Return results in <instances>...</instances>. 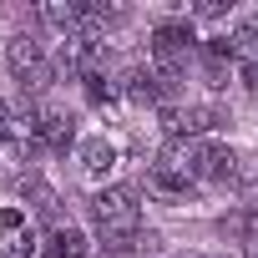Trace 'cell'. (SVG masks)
Masks as SVG:
<instances>
[{"label": "cell", "instance_id": "6", "mask_svg": "<svg viewBox=\"0 0 258 258\" xmlns=\"http://www.w3.org/2000/svg\"><path fill=\"white\" fill-rule=\"evenodd\" d=\"M147 187L162 192V198H187L192 192V172L182 167V157H157L147 167Z\"/></svg>", "mask_w": 258, "mask_h": 258}, {"label": "cell", "instance_id": "11", "mask_svg": "<svg viewBox=\"0 0 258 258\" xmlns=\"http://www.w3.org/2000/svg\"><path fill=\"white\" fill-rule=\"evenodd\" d=\"M111 162H116V147H111L106 137L81 142V172H86V177H106V172H111Z\"/></svg>", "mask_w": 258, "mask_h": 258}, {"label": "cell", "instance_id": "15", "mask_svg": "<svg viewBox=\"0 0 258 258\" xmlns=\"http://www.w3.org/2000/svg\"><path fill=\"white\" fill-rule=\"evenodd\" d=\"M21 223H26V213H21V208H0V228H6V233H11V228H21Z\"/></svg>", "mask_w": 258, "mask_h": 258}, {"label": "cell", "instance_id": "3", "mask_svg": "<svg viewBox=\"0 0 258 258\" xmlns=\"http://www.w3.org/2000/svg\"><path fill=\"white\" fill-rule=\"evenodd\" d=\"M6 61H11L21 91H31V96H46V91H51L56 66H51V56H46V46H41L36 36H16V41L6 46Z\"/></svg>", "mask_w": 258, "mask_h": 258}, {"label": "cell", "instance_id": "4", "mask_svg": "<svg viewBox=\"0 0 258 258\" xmlns=\"http://www.w3.org/2000/svg\"><path fill=\"white\" fill-rule=\"evenodd\" d=\"M177 157H182V167L192 172V182H233V177H238V157H233V147H223V142H187Z\"/></svg>", "mask_w": 258, "mask_h": 258}, {"label": "cell", "instance_id": "8", "mask_svg": "<svg viewBox=\"0 0 258 258\" xmlns=\"http://www.w3.org/2000/svg\"><path fill=\"white\" fill-rule=\"evenodd\" d=\"M36 258H86V238H81V228H51L46 243L36 248Z\"/></svg>", "mask_w": 258, "mask_h": 258}, {"label": "cell", "instance_id": "5", "mask_svg": "<svg viewBox=\"0 0 258 258\" xmlns=\"http://www.w3.org/2000/svg\"><path fill=\"white\" fill-rule=\"evenodd\" d=\"M26 137L46 152H66L71 147V116L61 106H26Z\"/></svg>", "mask_w": 258, "mask_h": 258}, {"label": "cell", "instance_id": "10", "mask_svg": "<svg viewBox=\"0 0 258 258\" xmlns=\"http://www.w3.org/2000/svg\"><path fill=\"white\" fill-rule=\"evenodd\" d=\"M162 91H167V81H162L152 66H137L132 76H126V96H132V101H147V106H157V101H162Z\"/></svg>", "mask_w": 258, "mask_h": 258}, {"label": "cell", "instance_id": "2", "mask_svg": "<svg viewBox=\"0 0 258 258\" xmlns=\"http://www.w3.org/2000/svg\"><path fill=\"white\" fill-rule=\"evenodd\" d=\"M192 46H198V36H192L187 21H162V26L152 31V71H157L167 86L182 81V71H187V61H192Z\"/></svg>", "mask_w": 258, "mask_h": 258}, {"label": "cell", "instance_id": "13", "mask_svg": "<svg viewBox=\"0 0 258 258\" xmlns=\"http://www.w3.org/2000/svg\"><path fill=\"white\" fill-rule=\"evenodd\" d=\"M81 86H86V101H96V106H101V101H116V86H111L106 76H86Z\"/></svg>", "mask_w": 258, "mask_h": 258}, {"label": "cell", "instance_id": "12", "mask_svg": "<svg viewBox=\"0 0 258 258\" xmlns=\"http://www.w3.org/2000/svg\"><path fill=\"white\" fill-rule=\"evenodd\" d=\"M233 51H238V56H248V66H258V26H238Z\"/></svg>", "mask_w": 258, "mask_h": 258}, {"label": "cell", "instance_id": "1", "mask_svg": "<svg viewBox=\"0 0 258 258\" xmlns=\"http://www.w3.org/2000/svg\"><path fill=\"white\" fill-rule=\"evenodd\" d=\"M91 223L101 233V248L121 253V248H132L137 233H142V203L132 187H106L91 198Z\"/></svg>", "mask_w": 258, "mask_h": 258}, {"label": "cell", "instance_id": "9", "mask_svg": "<svg viewBox=\"0 0 258 258\" xmlns=\"http://www.w3.org/2000/svg\"><path fill=\"white\" fill-rule=\"evenodd\" d=\"M238 51H233V36H213V41H203V66H208V81L213 86H223L228 81V61H233Z\"/></svg>", "mask_w": 258, "mask_h": 258}, {"label": "cell", "instance_id": "14", "mask_svg": "<svg viewBox=\"0 0 258 258\" xmlns=\"http://www.w3.org/2000/svg\"><path fill=\"white\" fill-rule=\"evenodd\" d=\"M0 137H21V126H16V111L0 101Z\"/></svg>", "mask_w": 258, "mask_h": 258}, {"label": "cell", "instance_id": "7", "mask_svg": "<svg viewBox=\"0 0 258 258\" xmlns=\"http://www.w3.org/2000/svg\"><path fill=\"white\" fill-rule=\"evenodd\" d=\"M162 121H167L172 137H198V132H208V126H218V111L213 106H177V111L167 106Z\"/></svg>", "mask_w": 258, "mask_h": 258}, {"label": "cell", "instance_id": "16", "mask_svg": "<svg viewBox=\"0 0 258 258\" xmlns=\"http://www.w3.org/2000/svg\"><path fill=\"white\" fill-rule=\"evenodd\" d=\"M248 258H258V238H253V243H248Z\"/></svg>", "mask_w": 258, "mask_h": 258}]
</instances>
